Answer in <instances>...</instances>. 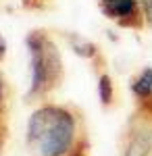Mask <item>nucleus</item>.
I'll return each mask as SVG.
<instances>
[{
    "instance_id": "obj_1",
    "label": "nucleus",
    "mask_w": 152,
    "mask_h": 156,
    "mask_svg": "<svg viewBox=\"0 0 152 156\" xmlns=\"http://www.w3.org/2000/svg\"><path fill=\"white\" fill-rule=\"evenodd\" d=\"M77 140V121L63 106H42L27 121V146L35 156H67Z\"/></svg>"
},
{
    "instance_id": "obj_2",
    "label": "nucleus",
    "mask_w": 152,
    "mask_h": 156,
    "mask_svg": "<svg viewBox=\"0 0 152 156\" xmlns=\"http://www.w3.org/2000/svg\"><path fill=\"white\" fill-rule=\"evenodd\" d=\"M29 48V67H31V87L29 94L40 96L54 90L63 79V58L56 44L42 31L27 36Z\"/></svg>"
},
{
    "instance_id": "obj_3",
    "label": "nucleus",
    "mask_w": 152,
    "mask_h": 156,
    "mask_svg": "<svg viewBox=\"0 0 152 156\" xmlns=\"http://www.w3.org/2000/svg\"><path fill=\"white\" fill-rule=\"evenodd\" d=\"M100 9L108 19L127 27H138L144 19L142 6L138 0H98Z\"/></svg>"
},
{
    "instance_id": "obj_4",
    "label": "nucleus",
    "mask_w": 152,
    "mask_h": 156,
    "mask_svg": "<svg viewBox=\"0 0 152 156\" xmlns=\"http://www.w3.org/2000/svg\"><path fill=\"white\" fill-rule=\"evenodd\" d=\"M123 156H152V125L150 121H140L131 127L125 142Z\"/></svg>"
},
{
    "instance_id": "obj_5",
    "label": "nucleus",
    "mask_w": 152,
    "mask_h": 156,
    "mask_svg": "<svg viewBox=\"0 0 152 156\" xmlns=\"http://www.w3.org/2000/svg\"><path fill=\"white\" fill-rule=\"evenodd\" d=\"M131 92L140 102L152 100V67H146L138 73V77H133L131 81Z\"/></svg>"
},
{
    "instance_id": "obj_6",
    "label": "nucleus",
    "mask_w": 152,
    "mask_h": 156,
    "mask_svg": "<svg viewBox=\"0 0 152 156\" xmlns=\"http://www.w3.org/2000/svg\"><path fill=\"white\" fill-rule=\"evenodd\" d=\"M98 96H100V102L104 106H108L113 102V98H115V87H113V81H110V77L106 73H102L98 77Z\"/></svg>"
},
{
    "instance_id": "obj_7",
    "label": "nucleus",
    "mask_w": 152,
    "mask_h": 156,
    "mask_svg": "<svg viewBox=\"0 0 152 156\" xmlns=\"http://www.w3.org/2000/svg\"><path fill=\"white\" fill-rule=\"evenodd\" d=\"M71 46H73V50H75L77 54H81V56H88V58L96 54V48H94V44L85 42V40H79V37H71Z\"/></svg>"
},
{
    "instance_id": "obj_8",
    "label": "nucleus",
    "mask_w": 152,
    "mask_h": 156,
    "mask_svg": "<svg viewBox=\"0 0 152 156\" xmlns=\"http://www.w3.org/2000/svg\"><path fill=\"white\" fill-rule=\"evenodd\" d=\"M140 6H142L144 19H146V21H152V0H142Z\"/></svg>"
},
{
    "instance_id": "obj_9",
    "label": "nucleus",
    "mask_w": 152,
    "mask_h": 156,
    "mask_svg": "<svg viewBox=\"0 0 152 156\" xmlns=\"http://www.w3.org/2000/svg\"><path fill=\"white\" fill-rule=\"evenodd\" d=\"M2 106H4V79L0 75V115H2Z\"/></svg>"
},
{
    "instance_id": "obj_10",
    "label": "nucleus",
    "mask_w": 152,
    "mask_h": 156,
    "mask_svg": "<svg viewBox=\"0 0 152 156\" xmlns=\"http://www.w3.org/2000/svg\"><path fill=\"white\" fill-rule=\"evenodd\" d=\"M4 142H6V129L0 127V156H2V148H4Z\"/></svg>"
},
{
    "instance_id": "obj_11",
    "label": "nucleus",
    "mask_w": 152,
    "mask_h": 156,
    "mask_svg": "<svg viewBox=\"0 0 152 156\" xmlns=\"http://www.w3.org/2000/svg\"><path fill=\"white\" fill-rule=\"evenodd\" d=\"M4 54H6V42H4V37L0 36V60L4 58Z\"/></svg>"
}]
</instances>
